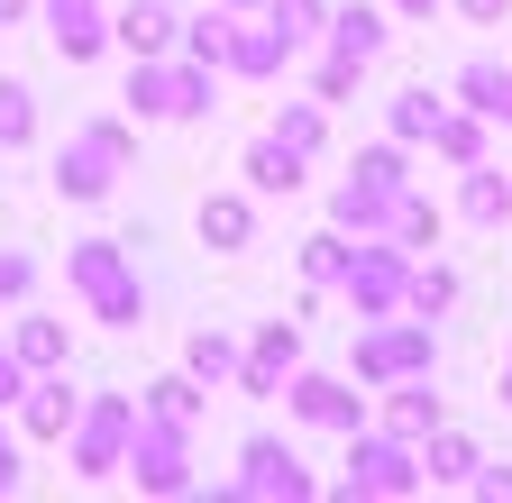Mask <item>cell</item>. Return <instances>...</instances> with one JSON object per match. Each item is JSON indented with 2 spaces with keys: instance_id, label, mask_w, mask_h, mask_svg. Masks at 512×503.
I'll return each mask as SVG.
<instances>
[{
  "instance_id": "cell-33",
  "label": "cell",
  "mask_w": 512,
  "mask_h": 503,
  "mask_svg": "<svg viewBox=\"0 0 512 503\" xmlns=\"http://www.w3.org/2000/svg\"><path fill=\"white\" fill-rule=\"evenodd\" d=\"M348 247H357L348 229H311V238L293 247V266H302V284H320V293H330V284H339V266H348Z\"/></svg>"
},
{
  "instance_id": "cell-13",
  "label": "cell",
  "mask_w": 512,
  "mask_h": 503,
  "mask_svg": "<svg viewBox=\"0 0 512 503\" xmlns=\"http://www.w3.org/2000/svg\"><path fill=\"white\" fill-rule=\"evenodd\" d=\"M10 412H19V439H37V449H64V430H74V412H83V394H74V366L28 375V394H19Z\"/></svg>"
},
{
  "instance_id": "cell-43",
  "label": "cell",
  "mask_w": 512,
  "mask_h": 503,
  "mask_svg": "<svg viewBox=\"0 0 512 503\" xmlns=\"http://www.w3.org/2000/svg\"><path fill=\"white\" fill-rule=\"evenodd\" d=\"M439 10H448V0H394V19H403V28H430Z\"/></svg>"
},
{
  "instance_id": "cell-45",
  "label": "cell",
  "mask_w": 512,
  "mask_h": 503,
  "mask_svg": "<svg viewBox=\"0 0 512 503\" xmlns=\"http://www.w3.org/2000/svg\"><path fill=\"white\" fill-rule=\"evenodd\" d=\"M503 412H512V339H503Z\"/></svg>"
},
{
  "instance_id": "cell-46",
  "label": "cell",
  "mask_w": 512,
  "mask_h": 503,
  "mask_svg": "<svg viewBox=\"0 0 512 503\" xmlns=\"http://www.w3.org/2000/svg\"><path fill=\"white\" fill-rule=\"evenodd\" d=\"M220 10H256V0H220Z\"/></svg>"
},
{
  "instance_id": "cell-28",
  "label": "cell",
  "mask_w": 512,
  "mask_h": 503,
  "mask_svg": "<svg viewBox=\"0 0 512 503\" xmlns=\"http://www.w3.org/2000/svg\"><path fill=\"white\" fill-rule=\"evenodd\" d=\"M183 375H192V385H211V394H220L229 375H238V339H229L220 321H202V330L183 339Z\"/></svg>"
},
{
  "instance_id": "cell-24",
  "label": "cell",
  "mask_w": 512,
  "mask_h": 503,
  "mask_svg": "<svg viewBox=\"0 0 512 503\" xmlns=\"http://www.w3.org/2000/svg\"><path fill=\"white\" fill-rule=\"evenodd\" d=\"M138 412H156V421H183V430H202V412H211V385H192L183 366H174V375H147V385H138Z\"/></svg>"
},
{
  "instance_id": "cell-2",
  "label": "cell",
  "mask_w": 512,
  "mask_h": 503,
  "mask_svg": "<svg viewBox=\"0 0 512 503\" xmlns=\"http://www.w3.org/2000/svg\"><path fill=\"white\" fill-rule=\"evenodd\" d=\"M138 165V119L128 110H92L74 138L55 147V165H46V183L64 202H110V183Z\"/></svg>"
},
{
  "instance_id": "cell-42",
  "label": "cell",
  "mask_w": 512,
  "mask_h": 503,
  "mask_svg": "<svg viewBox=\"0 0 512 503\" xmlns=\"http://www.w3.org/2000/svg\"><path fill=\"white\" fill-rule=\"evenodd\" d=\"M0 494H19V430L0 421Z\"/></svg>"
},
{
  "instance_id": "cell-25",
  "label": "cell",
  "mask_w": 512,
  "mask_h": 503,
  "mask_svg": "<svg viewBox=\"0 0 512 503\" xmlns=\"http://www.w3.org/2000/svg\"><path fill=\"white\" fill-rule=\"evenodd\" d=\"M439 229H448V211H439L430 193H412V183H403V193H394V220H384V238H394L403 257H430Z\"/></svg>"
},
{
  "instance_id": "cell-31",
  "label": "cell",
  "mask_w": 512,
  "mask_h": 503,
  "mask_svg": "<svg viewBox=\"0 0 512 503\" xmlns=\"http://www.w3.org/2000/svg\"><path fill=\"white\" fill-rule=\"evenodd\" d=\"M229 19H238V10H220V0H211V10H183L174 55H192V65H220V55H229Z\"/></svg>"
},
{
  "instance_id": "cell-17",
  "label": "cell",
  "mask_w": 512,
  "mask_h": 503,
  "mask_svg": "<svg viewBox=\"0 0 512 503\" xmlns=\"http://www.w3.org/2000/svg\"><path fill=\"white\" fill-rule=\"evenodd\" d=\"M10 357H19L28 375H55V366H74V330H64L55 311L19 302V321H10Z\"/></svg>"
},
{
  "instance_id": "cell-29",
  "label": "cell",
  "mask_w": 512,
  "mask_h": 503,
  "mask_svg": "<svg viewBox=\"0 0 512 503\" xmlns=\"http://www.w3.org/2000/svg\"><path fill=\"white\" fill-rule=\"evenodd\" d=\"M403 311H421V321H448V311H458V266L412 257V275H403Z\"/></svg>"
},
{
  "instance_id": "cell-4",
  "label": "cell",
  "mask_w": 512,
  "mask_h": 503,
  "mask_svg": "<svg viewBox=\"0 0 512 503\" xmlns=\"http://www.w3.org/2000/svg\"><path fill=\"white\" fill-rule=\"evenodd\" d=\"M128 430H138V394H128V385L83 394L74 430H64V467H74L83 485H110V476H119V458H128Z\"/></svg>"
},
{
  "instance_id": "cell-19",
  "label": "cell",
  "mask_w": 512,
  "mask_h": 503,
  "mask_svg": "<svg viewBox=\"0 0 512 503\" xmlns=\"http://www.w3.org/2000/svg\"><path fill=\"white\" fill-rule=\"evenodd\" d=\"M192 229H202L211 257H247V247H256V193H202Z\"/></svg>"
},
{
  "instance_id": "cell-18",
  "label": "cell",
  "mask_w": 512,
  "mask_h": 503,
  "mask_svg": "<svg viewBox=\"0 0 512 503\" xmlns=\"http://www.w3.org/2000/svg\"><path fill=\"white\" fill-rule=\"evenodd\" d=\"M448 92H458V110H476L485 129H512V65H494V55H467V65L448 74Z\"/></svg>"
},
{
  "instance_id": "cell-32",
  "label": "cell",
  "mask_w": 512,
  "mask_h": 503,
  "mask_svg": "<svg viewBox=\"0 0 512 503\" xmlns=\"http://www.w3.org/2000/svg\"><path fill=\"white\" fill-rule=\"evenodd\" d=\"M439 110H448V101H439L430 83H412V92H394V101H384V138H403V147H421V138L439 129Z\"/></svg>"
},
{
  "instance_id": "cell-6",
  "label": "cell",
  "mask_w": 512,
  "mask_h": 503,
  "mask_svg": "<svg viewBox=\"0 0 512 503\" xmlns=\"http://www.w3.org/2000/svg\"><path fill=\"white\" fill-rule=\"evenodd\" d=\"M119 476L138 485V494H165V503H174V494H192V485H202V467H192V430H183V421H156V412H138Z\"/></svg>"
},
{
  "instance_id": "cell-36",
  "label": "cell",
  "mask_w": 512,
  "mask_h": 503,
  "mask_svg": "<svg viewBox=\"0 0 512 503\" xmlns=\"http://www.w3.org/2000/svg\"><path fill=\"white\" fill-rule=\"evenodd\" d=\"M256 10H266V19L293 37V55H302V46H320V28H330V0H256Z\"/></svg>"
},
{
  "instance_id": "cell-11",
  "label": "cell",
  "mask_w": 512,
  "mask_h": 503,
  "mask_svg": "<svg viewBox=\"0 0 512 503\" xmlns=\"http://www.w3.org/2000/svg\"><path fill=\"white\" fill-rule=\"evenodd\" d=\"M284 65H293V37L266 10H238L229 19V55H220V83H284Z\"/></svg>"
},
{
  "instance_id": "cell-9",
  "label": "cell",
  "mask_w": 512,
  "mask_h": 503,
  "mask_svg": "<svg viewBox=\"0 0 512 503\" xmlns=\"http://www.w3.org/2000/svg\"><path fill=\"white\" fill-rule=\"evenodd\" d=\"M238 503H311L320 494V476L284 449V439H266V430H256V439H238Z\"/></svg>"
},
{
  "instance_id": "cell-22",
  "label": "cell",
  "mask_w": 512,
  "mask_h": 503,
  "mask_svg": "<svg viewBox=\"0 0 512 503\" xmlns=\"http://www.w3.org/2000/svg\"><path fill=\"white\" fill-rule=\"evenodd\" d=\"M412 458H421V485H467V476H476V439H467L458 421H439V430L412 439Z\"/></svg>"
},
{
  "instance_id": "cell-23",
  "label": "cell",
  "mask_w": 512,
  "mask_h": 503,
  "mask_svg": "<svg viewBox=\"0 0 512 503\" xmlns=\"http://www.w3.org/2000/svg\"><path fill=\"white\" fill-rule=\"evenodd\" d=\"M384 220H394V193H384V183L348 174L339 193H330V229H348V238H384Z\"/></svg>"
},
{
  "instance_id": "cell-3",
  "label": "cell",
  "mask_w": 512,
  "mask_h": 503,
  "mask_svg": "<svg viewBox=\"0 0 512 503\" xmlns=\"http://www.w3.org/2000/svg\"><path fill=\"white\" fill-rule=\"evenodd\" d=\"M348 375L375 394V385H403V375H439V321L421 311H375V321L348 330Z\"/></svg>"
},
{
  "instance_id": "cell-20",
  "label": "cell",
  "mask_w": 512,
  "mask_h": 503,
  "mask_svg": "<svg viewBox=\"0 0 512 503\" xmlns=\"http://www.w3.org/2000/svg\"><path fill=\"white\" fill-rule=\"evenodd\" d=\"M458 220H467V229H503V220H512V174H503L494 156L458 165Z\"/></svg>"
},
{
  "instance_id": "cell-16",
  "label": "cell",
  "mask_w": 512,
  "mask_h": 503,
  "mask_svg": "<svg viewBox=\"0 0 512 503\" xmlns=\"http://www.w3.org/2000/svg\"><path fill=\"white\" fill-rule=\"evenodd\" d=\"M366 421L394 430V439H421V430L448 421V403L430 394V375H403V385H375V412H366Z\"/></svg>"
},
{
  "instance_id": "cell-26",
  "label": "cell",
  "mask_w": 512,
  "mask_h": 503,
  "mask_svg": "<svg viewBox=\"0 0 512 503\" xmlns=\"http://www.w3.org/2000/svg\"><path fill=\"white\" fill-rule=\"evenodd\" d=\"M238 174H247V193H266V202H293V193H302V156H293L284 138H256Z\"/></svg>"
},
{
  "instance_id": "cell-44",
  "label": "cell",
  "mask_w": 512,
  "mask_h": 503,
  "mask_svg": "<svg viewBox=\"0 0 512 503\" xmlns=\"http://www.w3.org/2000/svg\"><path fill=\"white\" fill-rule=\"evenodd\" d=\"M37 19V0H0V28H28Z\"/></svg>"
},
{
  "instance_id": "cell-35",
  "label": "cell",
  "mask_w": 512,
  "mask_h": 503,
  "mask_svg": "<svg viewBox=\"0 0 512 503\" xmlns=\"http://www.w3.org/2000/svg\"><path fill=\"white\" fill-rule=\"evenodd\" d=\"M348 174L384 183V193H403V183H412V147H403V138H375V147H357V156H348Z\"/></svg>"
},
{
  "instance_id": "cell-37",
  "label": "cell",
  "mask_w": 512,
  "mask_h": 503,
  "mask_svg": "<svg viewBox=\"0 0 512 503\" xmlns=\"http://www.w3.org/2000/svg\"><path fill=\"white\" fill-rule=\"evenodd\" d=\"M357 83H366V65H348V55L320 46V65H311V101H320V110H339V101H357Z\"/></svg>"
},
{
  "instance_id": "cell-40",
  "label": "cell",
  "mask_w": 512,
  "mask_h": 503,
  "mask_svg": "<svg viewBox=\"0 0 512 503\" xmlns=\"http://www.w3.org/2000/svg\"><path fill=\"white\" fill-rule=\"evenodd\" d=\"M467 28H512V0H448Z\"/></svg>"
},
{
  "instance_id": "cell-7",
  "label": "cell",
  "mask_w": 512,
  "mask_h": 503,
  "mask_svg": "<svg viewBox=\"0 0 512 503\" xmlns=\"http://www.w3.org/2000/svg\"><path fill=\"white\" fill-rule=\"evenodd\" d=\"M284 412L302 421V430H330V439H348V430H366V394H357V375H330V366H293L284 375Z\"/></svg>"
},
{
  "instance_id": "cell-10",
  "label": "cell",
  "mask_w": 512,
  "mask_h": 503,
  "mask_svg": "<svg viewBox=\"0 0 512 503\" xmlns=\"http://www.w3.org/2000/svg\"><path fill=\"white\" fill-rule=\"evenodd\" d=\"M293 366H302V321H256V339L238 348V375H229V394H247V403H275Z\"/></svg>"
},
{
  "instance_id": "cell-38",
  "label": "cell",
  "mask_w": 512,
  "mask_h": 503,
  "mask_svg": "<svg viewBox=\"0 0 512 503\" xmlns=\"http://www.w3.org/2000/svg\"><path fill=\"white\" fill-rule=\"evenodd\" d=\"M19 302H37V257L28 247H0V311H19Z\"/></svg>"
},
{
  "instance_id": "cell-15",
  "label": "cell",
  "mask_w": 512,
  "mask_h": 503,
  "mask_svg": "<svg viewBox=\"0 0 512 503\" xmlns=\"http://www.w3.org/2000/svg\"><path fill=\"white\" fill-rule=\"evenodd\" d=\"M320 46L348 55V65H375L384 46H394V10H366V0H330V28H320Z\"/></svg>"
},
{
  "instance_id": "cell-5",
  "label": "cell",
  "mask_w": 512,
  "mask_h": 503,
  "mask_svg": "<svg viewBox=\"0 0 512 503\" xmlns=\"http://www.w3.org/2000/svg\"><path fill=\"white\" fill-rule=\"evenodd\" d=\"M421 494V458H412V439L394 430H348V476H339V503H403Z\"/></svg>"
},
{
  "instance_id": "cell-34",
  "label": "cell",
  "mask_w": 512,
  "mask_h": 503,
  "mask_svg": "<svg viewBox=\"0 0 512 503\" xmlns=\"http://www.w3.org/2000/svg\"><path fill=\"white\" fill-rule=\"evenodd\" d=\"M19 147H37V92L19 74H0V156H19Z\"/></svg>"
},
{
  "instance_id": "cell-12",
  "label": "cell",
  "mask_w": 512,
  "mask_h": 503,
  "mask_svg": "<svg viewBox=\"0 0 512 503\" xmlns=\"http://www.w3.org/2000/svg\"><path fill=\"white\" fill-rule=\"evenodd\" d=\"M37 19H46V46L64 65H101L110 55V0H37Z\"/></svg>"
},
{
  "instance_id": "cell-14",
  "label": "cell",
  "mask_w": 512,
  "mask_h": 503,
  "mask_svg": "<svg viewBox=\"0 0 512 503\" xmlns=\"http://www.w3.org/2000/svg\"><path fill=\"white\" fill-rule=\"evenodd\" d=\"M183 0H110V46L119 55H174Z\"/></svg>"
},
{
  "instance_id": "cell-30",
  "label": "cell",
  "mask_w": 512,
  "mask_h": 503,
  "mask_svg": "<svg viewBox=\"0 0 512 503\" xmlns=\"http://www.w3.org/2000/svg\"><path fill=\"white\" fill-rule=\"evenodd\" d=\"M421 147H430L439 165H476V156H485V119H476V110H458V101H448V110H439V129H430Z\"/></svg>"
},
{
  "instance_id": "cell-1",
  "label": "cell",
  "mask_w": 512,
  "mask_h": 503,
  "mask_svg": "<svg viewBox=\"0 0 512 503\" xmlns=\"http://www.w3.org/2000/svg\"><path fill=\"white\" fill-rule=\"evenodd\" d=\"M64 284L83 293L101 330H147V275L128 257V238H74L64 247Z\"/></svg>"
},
{
  "instance_id": "cell-39",
  "label": "cell",
  "mask_w": 512,
  "mask_h": 503,
  "mask_svg": "<svg viewBox=\"0 0 512 503\" xmlns=\"http://www.w3.org/2000/svg\"><path fill=\"white\" fill-rule=\"evenodd\" d=\"M467 494H485V503H512V467H494V458H476V476H467Z\"/></svg>"
},
{
  "instance_id": "cell-8",
  "label": "cell",
  "mask_w": 512,
  "mask_h": 503,
  "mask_svg": "<svg viewBox=\"0 0 512 503\" xmlns=\"http://www.w3.org/2000/svg\"><path fill=\"white\" fill-rule=\"evenodd\" d=\"M403 275H412V257H403L394 238H357L330 293H348V311H357V321H375V311H403Z\"/></svg>"
},
{
  "instance_id": "cell-41",
  "label": "cell",
  "mask_w": 512,
  "mask_h": 503,
  "mask_svg": "<svg viewBox=\"0 0 512 503\" xmlns=\"http://www.w3.org/2000/svg\"><path fill=\"white\" fill-rule=\"evenodd\" d=\"M19 394H28V366H19V357H10V339H0V412H10V403H19Z\"/></svg>"
},
{
  "instance_id": "cell-21",
  "label": "cell",
  "mask_w": 512,
  "mask_h": 503,
  "mask_svg": "<svg viewBox=\"0 0 512 503\" xmlns=\"http://www.w3.org/2000/svg\"><path fill=\"white\" fill-rule=\"evenodd\" d=\"M211 110H220V65H192V55H165V119L202 129Z\"/></svg>"
},
{
  "instance_id": "cell-27",
  "label": "cell",
  "mask_w": 512,
  "mask_h": 503,
  "mask_svg": "<svg viewBox=\"0 0 512 503\" xmlns=\"http://www.w3.org/2000/svg\"><path fill=\"white\" fill-rule=\"evenodd\" d=\"M266 138H284V147H293V156L311 165L320 147H330V110H320L311 92H302V101H275V119H266Z\"/></svg>"
}]
</instances>
